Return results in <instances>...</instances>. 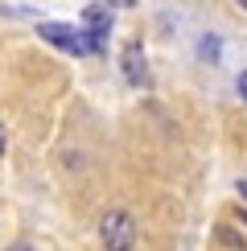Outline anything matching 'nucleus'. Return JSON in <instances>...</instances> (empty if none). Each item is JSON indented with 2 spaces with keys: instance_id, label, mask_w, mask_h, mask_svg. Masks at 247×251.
Instances as JSON below:
<instances>
[{
  "instance_id": "f257e3e1",
  "label": "nucleus",
  "mask_w": 247,
  "mask_h": 251,
  "mask_svg": "<svg viewBox=\"0 0 247 251\" xmlns=\"http://www.w3.org/2000/svg\"><path fill=\"white\" fill-rule=\"evenodd\" d=\"M41 37L62 46V50H70V54H103V50H107V33L70 29V25H41Z\"/></svg>"
},
{
  "instance_id": "f03ea898",
  "label": "nucleus",
  "mask_w": 247,
  "mask_h": 251,
  "mask_svg": "<svg viewBox=\"0 0 247 251\" xmlns=\"http://www.w3.org/2000/svg\"><path fill=\"white\" fill-rule=\"evenodd\" d=\"M99 239H103L107 251H132V243H136V223H132V214H124V210L103 214Z\"/></svg>"
},
{
  "instance_id": "7ed1b4c3",
  "label": "nucleus",
  "mask_w": 247,
  "mask_h": 251,
  "mask_svg": "<svg viewBox=\"0 0 247 251\" xmlns=\"http://www.w3.org/2000/svg\"><path fill=\"white\" fill-rule=\"evenodd\" d=\"M124 75H128L132 87H140V82H148V66H144V50L132 41L128 50H124Z\"/></svg>"
},
{
  "instance_id": "20e7f679",
  "label": "nucleus",
  "mask_w": 247,
  "mask_h": 251,
  "mask_svg": "<svg viewBox=\"0 0 247 251\" xmlns=\"http://www.w3.org/2000/svg\"><path fill=\"white\" fill-rule=\"evenodd\" d=\"M82 25H87L91 33H107V29H111V13L103 4H91L87 13H82Z\"/></svg>"
},
{
  "instance_id": "39448f33",
  "label": "nucleus",
  "mask_w": 247,
  "mask_h": 251,
  "mask_svg": "<svg viewBox=\"0 0 247 251\" xmlns=\"http://www.w3.org/2000/svg\"><path fill=\"white\" fill-rule=\"evenodd\" d=\"M239 95L247 99V70H243V75H239Z\"/></svg>"
},
{
  "instance_id": "423d86ee",
  "label": "nucleus",
  "mask_w": 247,
  "mask_h": 251,
  "mask_svg": "<svg viewBox=\"0 0 247 251\" xmlns=\"http://www.w3.org/2000/svg\"><path fill=\"white\" fill-rule=\"evenodd\" d=\"M8 251H33V247H29V243H17V247H8Z\"/></svg>"
},
{
  "instance_id": "0eeeda50",
  "label": "nucleus",
  "mask_w": 247,
  "mask_h": 251,
  "mask_svg": "<svg viewBox=\"0 0 247 251\" xmlns=\"http://www.w3.org/2000/svg\"><path fill=\"white\" fill-rule=\"evenodd\" d=\"M239 194H243V198H247V181H239Z\"/></svg>"
},
{
  "instance_id": "6e6552de",
  "label": "nucleus",
  "mask_w": 247,
  "mask_h": 251,
  "mask_svg": "<svg viewBox=\"0 0 247 251\" xmlns=\"http://www.w3.org/2000/svg\"><path fill=\"white\" fill-rule=\"evenodd\" d=\"M0 152H4V128H0Z\"/></svg>"
},
{
  "instance_id": "1a4fd4ad",
  "label": "nucleus",
  "mask_w": 247,
  "mask_h": 251,
  "mask_svg": "<svg viewBox=\"0 0 247 251\" xmlns=\"http://www.w3.org/2000/svg\"><path fill=\"white\" fill-rule=\"evenodd\" d=\"M239 218H243V226H247V210H243V214H239Z\"/></svg>"
},
{
  "instance_id": "9d476101",
  "label": "nucleus",
  "mask_w": 247,
  "mask_h": 251,
  "mask_svg": "<svg viewBox=\"0 0 247 251\" xmlns=\"http://www.w3.org/2000/svg\"><path fill=\"white\" fill-rule=\"evenodd\" d=\"M116 4H132V0H116Z\"/></svg>"
},
{
  "instance_id": "9b49d317",
  "label": "nucleus",
  "mask_w": 247,
  "mask_h": 251,
  "mask_svg": "<svg viewBox=\"0 0 247 251\" xmlns=\"http://www.w3.org/2000/svg\"><path fill=\"white\" fill-rule=\"evenodd\" d=\"M239 4H243V8H247V0H239Z\"/></svg>"
}]
</instances>
